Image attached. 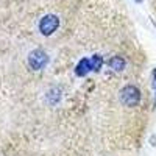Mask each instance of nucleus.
I'll return each instance as SVG.
<instances>
[{
  "instance_id": "1",
  "label": "nucleus",
  "mask_w": 156,
  "mask_h": 156,
  "mask_svg": "<svg viewBox=\"0 0 156 156\" xmlns=\"http://www.w3.org/2000/svg\"><path fill=\"white\" fill-rule=\"evenodd\" d=\"M101 67V56L98 55H94V56H90V58H83L80 62L76 64V67H75V75L78 76H84L87 75L89 72H92V70H100Z\"/></svg>"
},
{
  "instance_id": "2",
  "label": "nucleus",
  "mask_w": 156,
  "mask_h": 156,
  "mask_svg": "<svg viewBox=\"0 0 156 156\" xmlns=\"http://www.w3.org/2000/svg\"><path fill=\"white\" fill-rule=\"evenodd\" d=\"M120 100L123 105L126 106H136L139 100H140V94H139V89L136 86H125L122 90H120V94H119Z\"/></svg>"
},
{
  "instance_id": "3",
  "label": "nucleus",
  "mask_w": 156,
  "mask_h": 156,
  "mask_svg": "<svg viewBox=\"0 0 156 156\" xmlns=\"http://www.w3.org/2000/svg\"><path fill=\"white\" fill-rule=\"evenodd\" d=\"M47 62H48V55L41 48L33 50L28 55V64L33 70H41L42 67L47 66Z\"/></svg>"
},
{
  "instance_id": "4",
  "label": "nucleus",
  "mask_w": 156,
  "mask_h": 156,
  "mask_svg": "<svg viewBox=\"0 0 156 156\" xmlns=\"http://www.w3.org/2000/svg\"><path fill=\"white\" fill-rule=\"evenodd\" d=\"M58 25H59V19L55 14H47L41 19V22H39V30H41V33L44 36H50V34L55 33Z\"/></svg>"
},
{
  "instance_id": "5",
  "label": "nucleus",
  "mask_w": 156,
  "mask_h": 156,
  "mask_svg": "<svg viewBox=\"0 0 156 156\" xmlns=\"http://www.w3.org/2000/svg\"><path fill=\"white\" fill-rule=\"evenodd\" d=\"M109 67L115 72H122L125 69V59L120 58V56H114L109 59Z\"/></svg>"
},
{
  "instance_id": "6",
  "label": "nucleus",
  "mask_w": 156,
  "mask_h": 156,
  "mask_svg": "<svg viewBox=\"0 0 156 156\" xmlns=\"http://www.w3.org/2000/svg\"><path fill=\"white\" fill-rule=\"evenodd\" d=\"M153 73H154V78H153V84H154V89H156V70H154Z\"/></svg>"
},
{
  "instance_id": "7",
  "label": "nucleus",
  "mask_w": 156,
  "mask_h": 156,
  "mask_svg": "<svg viewBox=\"0 0 156 156\" xmlns=\"http://www.w3.org/2000/svg\"><path fill=\"white\" fill-rule=\"evenodd\" d=\"M136 2H140V0H136Z\"/></svg>"
}]
</instances>
